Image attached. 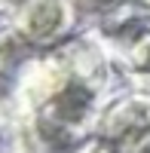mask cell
I'll use <instances>...</instances> for the list:
<instances>
[{"label":"cell","mask_w":150,"mask_h":153,"mask_svg":"<svg viewBox=\"0 0 150 153\" xmlns=\"http://www.w3.org/2000/svg\"><path fill=\"white\" fill-rule=\"evenodd\" d=\"M68 19H71L68 0H31V3L19 12L16 28L25 34V40L46 43V40H52L55 34L65 31Z\"/></svg>","instance_id":"cell-1"},{"label":"cell","mask_w":150,"mask_h":153,"mask_svg":"<svg viewBox=\"0 0 150 153\" xmlns=\"http://www.w3.org/2000/svg\"><path fill=\"white\" fill-rule=\"evenodd\" d=\"M0 3H6V0H0Z\"/></svg>","instance_id":"cell-2"}]
</instances>
